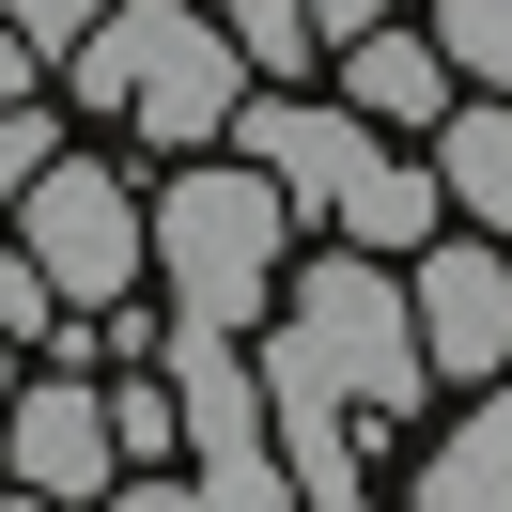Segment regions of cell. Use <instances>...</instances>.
I'll list each match as a JSON object with an SVG mask.
<instances>
[{"instance_id": "obj_9", "label": "cell", "mask_w": 512, "mask_h": 512, "mask_svg": "<svg viewBox=\"0 0 512 512\" xmlns=\"http://www.w3.org/2000/svg\"><path fill=\"white\" fill-rule=\"evenodd\" d=\"M326 63H342V109H373V125H435V109L466 94V78H450V47H435V32H404V16L342 32Z\"/></svg>"}, {"instance_id": "obj_7", "label": "cell", "mask_w": 512, "mask_h": 512, "mask_svg": "<svg viewBox=\"0 0 512 512\" xmlns=\"http://www.w3.org/2000/svg\"><path fill=\"white\" fill-rule=\"evenodd\" d=\"M404 326H419V357H435V388H481L512 357V249L466 233V218H435L419 264H404Z\"/></svg>"}, {"instance_id": "obj_5", "label": "cell", "mask_w": 512, "mask_h": 512, "mask_svg": "<svg viewBox=\"0 0 512 512\" xmlns=\"http://www.w3.org/2000/svg\"><path fill=\"white\" fill-rule=\"evenodd\" d=\"M171 373V450H187V497L202 512H280V435H264V388H249V342L233 326H171L156 342Z\"/></svg>"}, {"instance_id": "obj_15", "label": "cell", "mask_w": 512, "mask_h": 512, "mask_svg": "<svg viewBox=\"0 0 512 512\" xmlns=\"http://www.w3.org/2000/svg\"><path fill=\"white\" fill-rule=\"evenodd\" d=\"M47 326H63V295H47V280H32V249H0V342L32 357V342H47Z\"/></svg>"}, {"instance_id": "obj_14", "label": "cell", "mask_w": 512, "mask_h": 512, "mask_svg": "<svg viewBox=\"0 0 512 512\" xmlns=\"http://www.w3.org/2000/svg\"><path fill=\"white\" fill-rule=\"evenodd\" d=\"M47 156H63V109H47V94H16V109H0V202L32 187Z\"/></svg>"}, {"instance_id": "obj_17", "label": "cell", "mask_w": 512, "mask_h": 512, "mask_svg": "<svg viewBox=\"0 0 512 512\" xmlns=\"http://www.w3.org/2000/svg\"><path fill=\"white\" fill-rule=\"evenodd\" d=\"M16 94H47V47L32 32H0V109H16Z\"/></svg>"}, {"instance_id": "obj_16", "label": "cell", "mask_w": 512, "mask_h": 512, "mask_svg": "<svg viewBox=\"0 0 512 512\" xmlns=\"http://www.w3.org/2000/svg\"><path fill=\"white\" fill-rule=\"evenodd\" d=\"M0 32H32V47H47V63H63V47H78V32H94V0H0Z\"/></svg>"}, {"instance_id": "obj_2", "label": "cell", "mask_w": 512, "mask_h": 512, "mask_svg": "<svg viewBox=\"0 0 512 512\" xmlns=\"http://www.w3.org/2000/svg\"><path fill=\"white\" fill-rule=\"evenodd\" d=\"M218 140H233V156H249V171H264V187H280L311 233H342V249H419V233L450 218V202H435V171H419L404 140L373 125V109H311L295 78H249Z\"/></svg>"}, {"instance_id": "obj_12", "label": "cell", "mask_w": 512, "mask_h": 512, "mask_svg": "<svg viewBox=\"0 0 512 512\" xmlns=\"http://www.w3.org/2000/svg\"><path fill=\"white\" fill-rule=\"evenodd\" d=\"M202 16L233 32V63H249V78H295V63H326L342 32H373L388 0H202Z\"/></svg>"}, {"instance_id": "obj_8", "label": "cell", "mask_w": 512, "mask_h": 512, "mask_svg": "<svg viewBox=\"0 0 512 512\" xmlns=\"http://www.w3.org/2000/svg\"><path fill=\"white\" fill-rule=\"evenodd\" d=\"M0 481H16V497H109V481H125L109 404L78 373H16V404H0Z\"/></svg>"}, {"instance_id": "obj_10", "label": "cell", "mask_w": 512, "mask_h": 512, "mask_svg": "<svg viewBox=\"0 0 512 512\" xmlns=\"http://www.w3.org/2000/svg\"><path fill=\"white\" fill-rule=\"evenodd\" d=\"M419 512H512V357L481 373V404L450 419L435 450H419V481H404Z\"/></svg>"}, {"instance_id": "obj_6", "label": "cell", "mask_w": 512, "mask_h": 512, "mask_svg": "<svg viewBox=\"0 0 512 512\" xmlns=\"http://www.w3.org/2000/svg\"><path fill=\"white\" fill-rule=\"evenodd\" d=\"M16 218V249H32V280L63 295V311H94V295H140V187L94 156H47L32 187L0 202Z\"/></svg>"}, {"instance_id": "obj_3", "label": "cell", "mask_w": 512, "mask_h": 512, "mask_svg": "<svg viewBox=\"0 0 512 512\" xmlns=\"http://www.w3.org/2000/svg\"><path fill=\"white\" fill-rule=\"evenodd\" d=\"M295 233H311V218H295L249 156L202 140V156L140 202V280L171 295V326H233V342H249L264 295H280V249H295Z\"/></svg>"}, {"instance_id": "obj_4", "label": "cell", "mask_w": 512, "mask_h": 512, "mask_svg": "<svg viewBox=\"0 0 512 512\" xmlns=\"http://www.w3.org/2000/svg\"><path fill=\"white\" fill-rule=\"evenodd\" d=\"M63 94L94 125L156 140V156H202L233 125V94H249V63H233V32L202 0H94V32L63 47Z\"/></svg>"}, {"instance_id": "obj_11", "label": "cell", "mask_w": 512, "mask_h": 512, "mask_svg": "<svg viewBox=\"0 0 512 512\" xmlns=\"http://www.w3.org/2000/svg\"><path fill=\"white\" fill-rule=\"evenodd\" d=\"M419 171H435V202H450L466 233H512V94H497V109H466V94H450Z\"/></svg>"}, {"instance_id": "obj_1", "label": "cell", "mask_w": 512, "mask_h": 512, "mask_svg": "<svg viewBox=\"0 0 512 512\" xmlns=\"http://www.w3.org/2000/svg\"><path fill=\"white\" fill-rule=\"evenodd\" d=\"M264 311H280V342L249 357V388H264V435H280V481H295V512H357L373 497V435H404L419 388H435V357L404 326V280L373 249H326Z\"/></svg>"}, {"instance_id": "obj_13", "label": "cell", "mask_w": 512, "mask_h": 512, "mask_svg": "<svg viewBox=\"0 0 512 512\" xmlns=\"http://www.w3.org/2000/svg\"><path fill=\"white\" fill-rule=\"evenodd\" d=\"M435 47H450V78L512 94V0H435Z\"/></svg>"}]
</instances>
